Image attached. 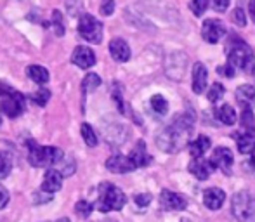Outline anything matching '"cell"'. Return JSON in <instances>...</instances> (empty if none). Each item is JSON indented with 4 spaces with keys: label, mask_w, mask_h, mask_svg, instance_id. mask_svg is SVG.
I'll use <instances>...</instances> for the list:
<instances>
[{
    "label": "cell",
    "mask_w": 255,
    "mask_h": 222,
    "mask_svg": "<svg viewBox=\"0 0 255 222\" xmlns=\"http://www.w3.org/2000/svg\"><path fill=\"white\" fill-rule=\"evenodd\" d=\"M127 203V196L124 195L120 188L113 186L111 182H103L99 186V198H98V209L99 212L108 214L111 210H122Z\"/></svg>",
    "instance_id": "cell-4"
},
{
    "label": "cell",
    "mask_w": 255,
    "mask_h": 222,
    "mask_svg": "<svg viewBox=\"0 0 255 222\" xmlns=\"http://www.w3.org/2000/svg\"><path fill=\"white\" fill-rule=\"evenodd\" d=\"M110 54L118 63H127L130 59V47L124 38H113L110 42Z\"/></svg>",
    "instance_id": "cell-14"
},
{
    "label": "cell",
    "mask_w": 255,
    "mask_h": 222,
    "mask_svg": "<svg viewBox=\"0 0 255 222\" xmlns=\"http://www.w3.org/2000/svg\"><path fill=\"white\" fill-rule=\"evenodd\" d=\"M160 205L165 210H184L188 207V200L179 193L163 189L160 193Z\"/></svg>",
    "instance_id": "cell-9"
},
{
    "label": "cell",
    "mask_w": 255,
    "mask_h": 222,
    "mask_svg": "<svg viewBox=\"0 0 255 222\" xmlns=\"http://www.w3.org/2000/svg\"><path fill=\"white\" fill-rule=\"evenodd\" d=\"M80 132H82V137H84L85 144H87L89 148H94V146H98V135H96L94 128H92L91 125L82 123Z\"/></svg>",
    "instance_id": "cell-24"
},
{
    "label": "cell",
    "mask_w": 255,
    "mask_h": 222,
    "mask_svg": "<svg viewBox=\"0 0 255 222\" xmlns=\"http://www.w3.org/2000/svg\"><path fill=\"white\" fill-rule=\"evenodd\" d=\"M208 82V71L203 63H195L193 66V92L195 94H202L207 87Z\"/></svg>",
    "instance_id": "cell-17"
},
{
    "label": "cell",
    "mask_w": 255,
    "mask_h": 222,
    "mask_svg": "<svg viewBox=\"0 0 255 222\" xmlns=\"http://www.w3.org/2000/svg\"><path fill=\"white\" fill-rule=\"evenodd\" d=\"M49 99H51V92L47 91V89H38L35 94H31V101L35 103L37 106H45L49 103Z\"/></svg>",
    "instance_id": "cell-30"
},
{
    "label": "cell",
    "mask_w": 255,
    "mask_h": 222,
    "mask_svg": "<svg viewBox=\"0 0 255 222\" xmlns=\"http://www.w3.org/2000/svg\"><path fill=\"white\" fill-rule=\"evenodd\" d=\"M208 3H210V0H191L189 7H191L193 14H195L196 17H202L205 14V10L208 9Z\"/></svg>",
    "instance_id": "cell-32"
},
{
    "label": "cell",
    "mask_w": 255,
    "mask_h": 222,
    "mask_svg": "<svg viewBox=\"0 0 255 222\" xmlns=\"http://www.w3.org/2000/svg\"><path fill=\"white\" fill-rule=\"evenodd\" d=\"M61 188H63V175H61V172L56 170V168H49L44 175V181H42V191L52 195V193L59 191Z\"/></svg>",
    "instance_id": "cell-13"
},
{
    "label": "cell",
    "mask_w": 255,
    "mask_h": 222,
    "mask_svg": "<svg viewBox=\"0 0 255 222\" xmlns=\"http://www.w3.org/2000/svg\"><path fill=\"white\" fill-rule=\"evenodd\" d=\"M217 118L224 125H235L236 123V111L231 105H222L217 110Z\"/></svg>",
    "instance_id": "cell-23"
},
{
    "label": "cell",
    "mask_w": 255,
    "mask_h": 222,
    "mask_svg": "<svg viewBox=\"0 0 255 222\" xmlns=\"http://www.w3.org/2000/svg\"><path fill=\"white\" fill-rule=\"evenodd\" d=\"M149 105H151V110L154 111L156 114H167V111H168V103H167V99L163 98V96H160V94H156V96H153L151 98V101H149Z\"/></svg>",
    "instance_id": "cell-25"
},
{
    "label": "cell",
    "mask_w": 255,
    "mask_h": 222,
    "mask_svg": "<svg viewBox=\"0 0 255 222\" xmlns=\"http://www.w3.org/2000/svg\"><path fill=\"white\" fill-rule=\"evenodd\" d=\"M212 5H214V9L219 10V12H226L229 7V0H212Z\"/></svg>",
    "instance_id": "cell-37"
},
{
    "label": "cell",
    "mask_w": 255,
    "mask_h": 222,
    "mask_svg": "<svg viewBox=\"0 0 255 222\" xmlns=\"http://www.w3.org/2000/svg\"><path fill=\"white\" fill-rule=\"evenodd\" d=\"M233 19H235V23L238 24V26H245V24H247L245 10H243L242 7H236L235 12H233Z\"/></svg>",
    "instance_id": "cell-34"
},
{
    "label": "cell",
    "mask_w": 255,
    "mask_h": 222,
    "mask_svg": "<svg viewBox=\"0 0 255 222\" xmlns=\"http://www.w3.org/2000/svg\"><path fill=\"white\" fill-rule=\"evenodd\" d=\"M57 222H71V221L68 219V217H63V219H59V221H57Z\"/></svg>",
    "instance_id": "cell-42"
},
{
    "label": "cell",
    "mask_w": 255,
    "mask_h": 222,
    "mask_svg": "<svg viewBox=\"0 0 255 222\" xmlns=\"http://www.w3.org/2000/svg\"><path fill=\"white\" fill-rule=\"evenodd\" d=\"M113 10H115V0H103V3H101L103 16H111Z\"/></svg>",
    "instance_id": "cell-36"
},
{
    "label": "cell",
    "mask_w": 255,
    "mask_h": 222,
    "mask_svg": "<svg viewBox=\"0 0 255 222\" xmlns=\"http://www.w3.org/2000/svg\"><path fill=\"white\" fill-rule=\"evenodd\" d=\"M64 155L56 146H40L35 141L28 142V162L38 168H51L63 162Z\"/></svg>",
    "instance_id": "cell-2"
},
{
    "label": "cell",
    "mask_w": 255,
    "mask_h": 222,
    "mask_svg": "<svg viewBox=\"0 0 255 222\" xmlns=\"http://www.w3.org/2000/svg\"><path fill=\"white\" fill-rule=\"evenodd\" d=\"M128 160H130L132 165H134L135 168L149 165V162H151V156H149L148 151H146L144 141H139L137 144H135V148L132 149L130 155H128Z\"/></svg>",
    "instance_id": "cell-18"
},
{
    "label": "cell",
    "mask_w": 255,
    "mask_h": 222,
    "mask_svg": "<svg viewBox=\"0 0 255 222\" xmlns=\"http://www.w3.org/2000/svg\"><path fill=\"white\" fill-rule=\"evenodd\" d=\"M99 85H101V77L96 75V73L85 75L84 82H82V89H84V92H94Z\"/></svg>",
    "instance_id": "cell-26"
},
{
    "label": "cell",
    "mask_w": 255,
    "mask_h": 222,
    "mask_svg": "<svg viewBox=\"0 0 255 222\" xmlns=\"http://www.w3.org/2000/svg\"><path fill=\"white\" fill-rule=\"evenodd\" d=\"M219 73H222V75H226V77L233 78V77H235V68L229 66V64H226V68H219Z\"/></svg>",
    "instance_id": "cell-40"
},
{
    "label": "cell",
    "mask_w": 255,
    "mask_h": 222,
    "mask_svg": "<svg viewBox=\"0 0 255 222\" xmlns=\"http://www.w3.org/2000/svg\"><path fill=\"white\" fill-rule=\"evenodd\" d=\"M188 170L195 175L200 181H205V179L210 177L212 170H214V165L210 163V160H203V158H193V162L189 163Z\"/></svg>",
    "instance_id": "cell-16"
},
{
    "label": "cell",
    "mask_w": 255,
    "mask_h": 222,
    "mask_svg": "<svg viewBox=\"0 0 255 222\" xmlns=\"http://www.w3.org/2000/svg\"><path fill=\"white\" fill-rule=\"evenodd\" d=\"M134 202L137 203L139 207H148L151 203V195L149 193H142V195H135Z\"/></svg>",
    "instance_id": "cell-35"
},
{
    "label": "cell",
    "mask_w": 255,
    "mask_h": 222,
    "mask_svg": "<svg viewBox=\"0 0 255 222\" xmlns=\"http://www.w3.org/2000/svg\"><path fill=\"white\" fill-rule=\"evenodd\" d=\"M228 64L250 75H255V56L252 49L242 40H236L231 45V51L228 54Z\"/></svg>",
    "instance_id": "cell-5"
},
{
    "label": "cell",
    "mask_w": 255,
    "mask_h": 222,
    "mask_svg": "<svg viewBox=\"0 0 255 222\" xmlns=\"http://www.w3.org/2000/svg\"><path fill=\"white\" fill-rule=\"evenodd\" d=\"M252 165L255 167V149H254V153H252Z\"/></svg>",
    "instance_id": "cell-43"
},
{
    "label": "cell",
    "mask_w": 255,
    "mask_h": 222,
    "mask_svg": "<svg viewBox=\"0 0 255 222\" xmlns=\"http://www.w3.org/2000/svg\"><path fill=\"white\" fill-rule=\"evenodd\" d=\"M210 163L214 165V168H219V170H222L224 174H231V167H233V153H231V149L224 148V146L217 148L214 151V155H212Z\"/></svg>",
    "instance_id": "cell-10"
},
{
    "label": "cell",
    "mask_w": 255,
    "mask_h": 222,
    "mask_svg": "<svg viewBox=\"0 0 255 222\" xmlns=\"http://www.w3.org/2000/svg\"><path fill=\"white\" fill-rule=\"evenodd\" d=\"M113 99H115V103H117L118 110H120L122 113H125V108H124V99H122V92L118 91V85H117V89H115V91H113Z\"/></svg>",
    "instance_id": "cell-38"
},
{
    "label": "cell",
    "mask_w": 255,
    "mask_h": 222,
    "mask_svg": "<svg viewBox=\"0 0 255 222\" xmlns=\"http://www.w3.org/2000/svg\"><path fill=\"white\" fill-rule=\"evenodd\" d=\"M106 168L113 174H127V172L135 170V167L132 165V162L128 160V156L124 155H113L106 160Z\"/></svg>",
    "instance_id": "cell-12"
},
{
    "label": "cell",
    "mask_w": 255,
    "mask_h": 222,
    "mask_svg": "<svg viewBox=\"0 0 255 222\" xmlns=\"http://www.w3.org/2000/svg\"><path fill=\"white\" fill-rule=\"evenodd\" d=\"M0 123H2V118H0Z\"/></svg>",
    "instance_id": "cell-44"
},
{
    "label": "cell",
    "mask_w": 255,
    "mask_h": 222,
    "mask_svg": "<svg viewBox=\"0 0 255 222\" xmlns=\"http://www.w3.org/2000/svg\"><path fill=\"white\" fill-rule=\"evenodd\" d=\"M12 170V158L9 153L0 151V179H5Z\"/></svg>",
    "instance_id": "cell-28"
},
{
    "label": "cell",
    "mask_w": 255,
    "mask_h": 222,
    "mask_svg": "<svg viewBox=\"0 0 255 222\" xmlns=\"http://www.w3.org/2000/svg\"><path fill=\"white\" fill-rule=\"evenodd\" d=\"M226 202V193L219 188H208L203 191V203L207 209L217 210L224 205Z\"/></svg>",
    "instance_id": "cell-15"
},
{
    "label": "cell",
    "mask_w": 255,
    "mask_h": 222,
    "mask_svg": "<svg viewBox=\"0 0 255 222\" xmlns=\"http://www.w3.org/2000/svg\"><path fill=\"white\" fill-rule=\"evenodd\" d=\"M231 212L240 222H255V196L240 191L231 200Z\"/></svg>",
    "instance_id": "cell-6"
},
{
    "label": "cell",
    "mask_w": 255,
    "mask_h": 222,
    "mask_svg": "<svg viewBox=\"0 0 255 222\" xmlns=\"http://www.w3.org/2000/svg\"><path fill=\"white\" fill-rule=\"evenodd\" d=\"M78 35L91 44H101L103 24L92 14H82L78 19Z\"/></svg>",
    "instance_id": "cell-7"
},
{
    "label": "cell",
    "mask_w": 255,
    "mask_h": 222,
    "mask_svg": "<svg viewBox=\"0 0 255 222\" xmlns=\"http://www.w3.org/2000/svg\"><path fill=\"white\" fill-rule=\"evenodd\" d=\"M226 33V28L224 23L219 19H207L203 21V26H202V37L205 42L208 44H217Z\"/></svg>",
    "instance_id": "cell-8"
},
{
    "label": "cell",
    "mask_w": 255,
    "mask_h": 222,
    "mask_svg": "<svg viewBox=\"0 0 255 222\" xmlns=\"http://www.w3.org/2000/svg\"><path fill=\"white\" fill-rule=\"evenodd\" d=\"M193 125H195V118L189 116L188 113H182L168 125L167 128L156 135V144L161 151L165 153H175L188 142L189 134L193 132Z\"/></svg>",
    "instance_id": "cell-1"
},
{
    "label": "cell",
    "mask_w": 255,
    "mask_h": 222,
    "mask_svg": "<svg viewBox=\"0 0 255 222\" xmlns=\"http://www.w3.org/2000/svg\"><path fill=\"white\" fill-rule=\"evenodd\" d=\"M52 26L56 31L57 37H63L64 35V24H63V14L59 10H54L52 12Z\"/></svg>",
    "instance_id": "cell-33"
},
{
    "label": "cell",
    "mask_w": 255,
    "mask_h": 222,
    "mask_svg": "<svg viewBox=\"0 0 255 222\" xmlns=\"http://www.w3.org/2000/svg\"><path fill=\"white\" fill-rule=\"evenodd\" d=\"M24 108H26L24 96L14 91L5 82H0V111L9 118H17L24 113Z\"/></svg>",
    "instance_id": "cell-3"
},
{
    "label": "cell",
    "mask_w": 255,
    "mask_h": 222,
    "mask_svg": "<svg viewBox=\"0 0 255 222\" xmlns=\"http://www.w3.org/2000/svg\"><path fill=\"white\" fill-rule=\"evenodd\" d=\"M249 10H250V17H252L254 23H255V0H250V3H249Z\"/></svg>",
    "instance_id": "cell-41"
},
{
    "label": "cell",
    "mask_w": 255,
    "mask_h": 222,
    "mask_svg": "<svg viewBox=\"0 0 255 222\" xmlns=\"http://www.w3.org/2000/svg\"><path fill=\"white\" fill-rule=\"evenodd\" d=\"M236 99H238V103L243 106V108H254L255 105V87L254 85H240L238 89H236Z\"/></svg>",
    "instance_id": "cell-19"
},
{
    "label": "cell",
    "mask_w": 255,
    "mask_h": 222,
    "mask_svg": "<svg viewBox=\"0 0 255 222\" xmlns=\"http://www.w3.org/2000/svg\"><path fill=\"white\" fill-rule=\"evenodd\" d=\"M242 127L245 128V132H254L255 134V116L250 108H243L242 111Z\"/></svg>",
    "instance_id": "cell-27"
},
{
    "label": "cell",
    "mask_w": 255,
    "mask_h": 222,
    "mask_svg": "<svg viewBox=\"0 0 255 222\" xmlns=\"http://www.w3.org/2000/svg\"><path fill=\"white\" fill-rule=\"evenodd\" d=\"M188 148H189V153H191L193 158H202L203 153L210 148V139H208L207 135H198L196 141L189 142Z\"/></svg>",
    "instance_id": "cell-21"
},
{
    "label": "cell",
    "mask_w": 255,
    "mask_h": 222,
    "mask_svg": "<svg viewBox=\"0 0 255 222\" xmlns=\"http://www.w3.org/2000/svg\"><path fill=\"white\" fill-rule=\"evenodd\" d=\"M7 203H9V191L0 184V210H2Z\"/></svg>",
    "instance_id": "cell-39"
},
{
    "label": "cell",
    "mask_w": 255,
    "mask_h": 222,
    "mask_svg": "<svg viewBox=\"0 0 255 222\" xmlns=\"http://www.w3.org/2000/svg\"><path fill=\"white\" fill-rule=\"evenodd\" d=\"M92 203L91 202H85V200H80V202L75 205V212H77L78 217H82V219H87L89 216L92 214Z\"/></svg>",
    "instance_id": "cell-31"
},
{
    "label": "cell",
    "mask_w": 255,
    "mask_h": 222,
    "mask_svg": "<svg viewBox=\"0 0 255 222\" xmlns=\"http://www.w3.org/2000/svg\"><path fill=\"white\" fill-rule=\"evenodd\" d=\"M71 63L77 64L82 70H87V68H92L96 64V54L92 49L85 47V45H78L77 49L71 54Z\"/></svg>",
    "instance_id": "cell-11"
},
{
    "label": "cell",
    "mask_w": 255,
    "mask_h": 222,
    "mask_svg": "<svg viewBox=\"0 0 255 222\" xmlns=\"http://www.w3.org/2000/svg\"><path fill=\"white\" fill-rule=\"evenodd\" d=\"M26 75H28V78H31V80L38 85H44L49 82V71L45 70L44 66H38V64H31V66H28Z\"/></svg>",
    "instance_id": "cell-22"
},
{
    "label": "cell",
    "mask_w": 255,
    "mask_h": 222,
    "mask_svg": "<svg viewBox=\"0 0 255 222\" xmlns=\"http://www.w3.org/2000/svg\"><path fill=\"white\" fill-rule=\"evenodd\" d=\"M224 85L222 84H214L210 89H208V94H207V98H208V101L210 103H217V101H221L222 98H224Z\"/></svg>",
    "instance_id": "cell-29"
},
{
    "label": "cell",
    "mask_w": 255,
    "mask_h": 222,
    "mask_svg": "<svg viewBox=\"0 0 255 222\" xmlns=\"http://www.w3.org/2000/svg\"><path fill=\"white\" fill-rule=\"evenodd\" d=\"M236 144H238V151L242 155H250L255 149V134L254 132H245V134L236 135Z\"/></svg>",
    "instance_id": "cell-20"
}]
</instances>
